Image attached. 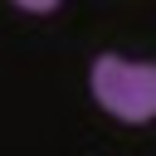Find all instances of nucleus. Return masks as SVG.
Returning a JSON list of instances; mask_svg holds the SVG:
<instances>
[{
    "mask_svg": "<svg viewBox=\"0 0 156 156\" xmlns=\"http://www.w3.org/2000/svg\"><path fill=\"white\" fill-rule=\"evenodd\" d=\"M15 5H20V10H34V15H44V10H54L58 0H15Z\"/></svg>",
    "mask_w": 156,
    "mask_h": 156,
    "instance_id": "f03ea898",
    "label": "nucleus"
},
{
    "mask_svg": "<svg viewBox=\"0 0 156 156\" xmlns=\"http://www.w3.org/2000/svg\"><path fill=\"white\" fill-rule=\"evenodd\" d=\"M93 98L122 122L156 117V63H127L117 54L93 58Z\"/></svg>",
    "mask_w": 156,
    "mask_h": 156,
    "instance_id": "f257e3e1",
    "label": "nucleus"
}]
</instances>
